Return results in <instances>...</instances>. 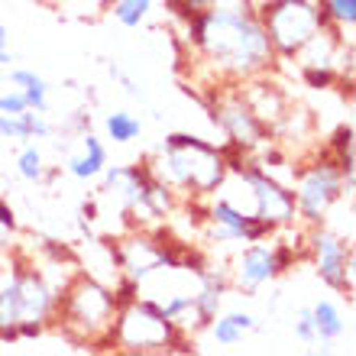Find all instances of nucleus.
I'll return each instance as SVG.
<instances>
[{"label":"nucleus","mask_w":356,"mask_h":356,"mask_svg":"<svg viewBox=\"0 0 356 356\" xmlns=\"http://www.w3.org/2000/svg\"><path fill=\"white\" fill-rule=\"evenodd\" d=\"M185 42L191 56L207 65L214 78L211 85L269 75L275 65V52L253 0H211V7L185 23Z\"/></svg>","instance_id":"nucleus-1"},{"label":"nucleus","mask_w":356,"mask_h":356,"mask_svg":"<svg viewBox=\"0 0 356 356\" xmlns=\"http://www.w3.org/2000/svg\"><path fill=\"white\" fill-rule=\"evenodd\" d=\"M149 172L169 185L178 197L197 201L214 195L227 178V149L214 143L191 136V133H169L146 159Z\"/></svg>","instance_id":"nucleus-2"},{"label":"nucleus","mask_w":356,"mask_h":356,"mask_svg":"<svg viewBox=\"0 0 356 356\" xmlns=\"http://www.w3.org/2000/svg\"><path fill=\"white\" fill-rule=\"evenodd\" d=\"M117 318L113 289L91 272H75L62 285L52 327H58L78 347L111 350V324Z\"/></svg>","instance_id":"nucleus-3"},{"label":"nucleus","mask_w":356,"mask_h":356,"mask_svg":"<svg viewBox=\"0 0 356 356\" xmlns=\"http://www.w3.org/2000/svg\"><path fill=\"white\" fill-rule=\"evenodd\" d=\"M111 350L120 353H195V337L181 334L165 314L159 301L136 295L133 301L117 308V318L111 324Z\"/></svg>","instance_id":"nucleus-4"},{"label":"nucleus","mask_w":356,"mask_h":356,"mask_svg":"<svg viewBox=\"0 0 356 356\" xmlns=\"http://www.w3.org/2000/svg\"><path fill=\"white\" fill-rule=\"evenodd\" d=\"M256 13L263 19L275 58H285V62L298 56V49L321 26H327V19L314 0H266L263 7H256Z\"/></svg>","instance_id":"nucleus-5"},{"label":"nucleus","mask_w":356,"mask_h":356,"mask_svg":"<svg viewBox=\"0 0 356 356\" xmlns=\"http://www.w3.org/2000/svg\"><path fill=\"white\" fill-rule=\"evenodd\" d=\"M291 191H295V207H298V220L305 227L324 224L330 207L343 197V172L334 162L327 149L318 152L308 165L291 169Z\"/></svg>","instance_id":"nucleus-6"},{"label":"nucleus","mask_w":356,"mask_h":356,"mask_svg":"<svg viewBox=\"0 0 356 356\" xmlns=\"http://www.w3.org/2000/svg\"><path fill=\"white\" fill-rule=\"evenodd\" d=\"M211 101H207V111H211V120L220 133L230 149H240L246 156H256V152L269 146L272 133L266 123H259L250 107H246L243 94L236 88V81H227V85H211Z\"/></svg>","instance_id":"nucleus-7"},{"label":"nucleus","mask_w":356,"mask_h":356,"mask_svg":"<svg viewBox=\"0 0 356 356\" xmlns=\"http://www.w3.org/2000/svg\"><path fill=\"white\" fill-rule=\"evenodd\" d=\"M305 253L314 259V272L327 289L340 291L343 298H353L356 291V256L353 243L343 240L340 234H334L330 227L314 224L305 234Z\"/></svg>","instance_id":"nucleus-8"},{"label":"nucleus","mask_w":356,"mask_h":356,"mask_svg":"<svg viewBox=\"0 0 356 356\" xmlns=\"http://www.w3.org/2000/svg\"><path fill=\"white\" fill-rule=\"evenodd\" d=\"M279 275L282 272L275 266V243L256 240V243H246L230 263V289L243 291V295H256L263 285L275 282Z\"/></svg>","instance_id":"nucleus-9"},{"label":"nucleus","mask_w":356,"mask_h":356,"mask_svg":"<svg viewBox=\"0 0 356 356\" xmlns=\"http://www.w3.org/2000/svg\"><path fill=\"white\" fill-rule=\"evenodd\" d=\"M236 88H240V94H243L246 107L259 117V123H266L269 127V133L275 130L282 123V117L289 113L291 107V97L285 91H282L275 81H269L266 75H256V78H246V81H236Z\"/></svg>","instance_id":"nucleus-10"},{"label":"nucleus","mask_w":356,"mask_h":356,"mask_svg":"<svg viewBox=\"0 0 356 356\" xmlns=\"http://www.w3.org/2000/svg\"><path fill=\"white\" fill-rule=\"evenodd\" d=\"M78 140H81V152H68L65 172L72 178H78V181H94V178H101V172L107 169V146L91 130L81 133Z\"/></svg>","instance_id":"nucleus-11"},{"label":"nucleus","mask_w":356,"mask_h":356,"mask_svg":"<svg viewBox=\"0 0 356 356\" xmlns=\"http://www.w3.org/2000/svg\"><path fill=\"white\" fill-rule=\"evenodd\" d=\"M204 330L214 337L217 347H236V343H243L246 334L259 330V321H256L250 311H224V314H217Z\"/></svg>","instance_id":"nucleus-12"},{"label":"nucleus","mask_w":356,"mask_h":356,"mask_svg":"<svg viewBox=\"0 0 356 356\" xmlns=\"http://www.w3.org/2000/svg\"><path fill=\"white\" fill-rule=\"evenodd\" d=\"M10 85L26 97L29 111L49 113V85L42 75L29 72V68H13V72H10Z\"/></svg>","instance_id":"nucleus-13"},{"label":"nucleus","mask_w":356,"mask_h":356,"mask_svg":"<svg viewBox=\"0 0 356 356\" xmlns=\"http://www.w3.org/2000/svg\"><path fill=\"white\" fill-rule=\"evenodd\" d=\"M311 318H314V334H318V343H334L347 334V321H343V311L334 305V301H318L311 305Z\"/></svg>","instance_id":"nucleus-14"},{"label":"nucleus","mask_w":356,"mask_h":356,"mask_svg":"<svg viewBox=\"0 0 356 356\" xmlns=\"http://www.w3.org/2000/svg\"><path fill=\"white\" fill-rule=\"evenodd\" d=\"M104 133L117 146H130V143H136L143 136V120L130 111H113L104 117Z\"/></svg>","instance_id":"nucleus-15"},{"label":"nucleus","mask_w":356,"mask_h":356,"mask_svg":"<svg viewBox=\"0 0 356 356\" xmlns=\"http://www.w3.org/2000/svg\"><path fill=\"white\" fill-rule=\"evenodd\" d=\"M318 10L324 13L330 26H337L340 33H353L356 26V0H314Z\"/></svg>","instance_id":"nucleus-16"},{"label":"nucleus","mask_w":356,"mask_h":356,"mask_svg":"<svg viewBox=\"0 0 356 356\" xmlns=\"http://www.w3.org/2000/svg\"><path fill=\"white\" fill-rule=\"evenodd\" d=\"M17 175L29 185H39L42 175H46V159H42V149L36 143H23V149L17 156Z\"/></svg>","instance_id":"nucleus-17"},{"label":"nucleus","mask_w":356,"mask_h":356,"mask_svg":"<svg viewBox=\"0 0 356 356\" xmlns=\"http://www.w3.org/2000/svg\"><path fill=\"white\" fill-rule=\"evenodd\" d=\"M220 308H224V291L197 285L195 289V314H197V321H201V327H207V324L220 314Z\"/></svg>","instance_id":"nucleus-18"},{"label":"nucleus","mask_w":356,"mask_h":356,"mask_svg":"<svg viewBox=\"0 0 356 356\" xmlns=\"http://www.w3.org/2000/svg\"><path fill=\"white\" fill-rule=\"evenodd\" d=\"M149 10H152V0H113V19L120 23V26L133 29V26H140L143 19L149 17Z\"/></svg>","instance_id":"nucleus-19"},{"label":"nucleus","mask_w":356,"mask_h":356,"mask_svg":"<svg viewBox=\"0 0 356 356\" xmlns=\"http://www.w3.org/2000/svg\"><path fill=\"white\" fill-rule=\"evenodd\" d=\"M301 78H305V85L314 88V91H327V88H334L337 81H343V75L334 72V68H301Z\"/></svg>","instance_id":"nucleus-20"},{"label":"nucleus","mask_w":356,"mask_h":356,"mask_svg":"<svg viewBox=\"0 0 356 356\" xmlns=\"http://www.w3.org/2000/svg\"><path fill=\"white\" fill-rule=\"evenodd\" d=\"M291 330H295V337L301 340V343H318V334H314V318H311V308H301L298 314H295V321H291Z\"/></svg>","instance_id":"nucleus-21"},{"label":"nucleus","mask_w":356,"mask_h":356,"mask_svg":"<svg viewBox=\"0 0 356 356\" xmlns=\"http://www.w3.org/2000/svg\"><path fill=\"white\" fill-rule=\"evenodd\" d=\"M207 7H211V0H165V10H172V17H178L181 23H188L195 13Z\"/></svg>","instance_id":"nucleus-22"},{"label":"nucleus","mask_w":356,"mask_h":356,"mask_svg":"<svg viewBox=\"0 0 356 356\" xmlns=\"http://www.w3.org/2000/svg\"><path fill=\"white\" fill-rule=\"evenodd\" d=\"M29 111L26 97L17 91V88H10V91H0V113H23Z\"/></svg>","instance_id":"nucleus-23"},{"label":"nucleus","mask_w":356,"mask_h":356,"mask_svg":"<svg viewBox=\"0 0 356 356\" xmlns=\"http://www.w3.org/2000/svg\"><path fill=\"white\" fill-rule=\"evenodd\" d=\"M88 130H91V111H75L65 120V133H75V136H81V133H88Z\"/></svg>","instance_id":"nucleus-24"},{"label":"nucleus","mask_w":356,"mask_h":356,"mask_svg":"<svg viewBox=\"0 0 356 356\" xmlns=\"http://www.w3.org/2000/svg\"><path fill=\"white\" fill-rule=\"evenodd\" d=\"M0 227H3L7 234H13V236H17V230H19L17 211L10 207V201H7V197H0Z\"/></svg>","instance_id":"nucleus-25"},{"label":"nucleus","mask_w":356,"mask_h":356,"mask_svg":"<svg viewBox=\"0 0 356 356\" xmlns=\"http://www.w3.org/2000/svg\"><path fill=\"white\" fill-rule=\"evenodd\" d=\"M81 220H97V201H88L81 207Z\"/></svg>","instance_id":"nucleus-26"},{"label":"nucleus","mask_w":356,"mask_h":356,"mask_svg":"<svg viewBox=\"0 0 356 356\" xmlns=\"http://www.w3.org/2000/svg\"><path fill=\"white\" fill-rule=\"evenodd\" d=\"M0 49H10V29L0 23Z\"/></svg>","instance_id":"nucleus-27"},{"label":"nucleus","mask_w":356,"mask_h":356,"mask_svg":"<svg viewBox=\"0 0 356 356\" xmlns=\"http://www.w3.org/2000/svg\"><path fill=\"white\" fill-rule=\"evenodd\" d=\"M10 236H13V234H7V230L0 227V250H10Z\"/></svg>","instance_id":"nucleus-28"},{"label":"nucleus","mask_w":356,"mask_h":356,"mask_svg":"<svg viewBox=\"0 0 356 356\" xmlns=\"http://www.w3.org/2000/svg\"><path fill=\"white\" fill-rule=\"evenodd\" d=\"M10 65V49H0V72Z\"/></svg>","instance_id":"nucleus-29"}]
</instances>
